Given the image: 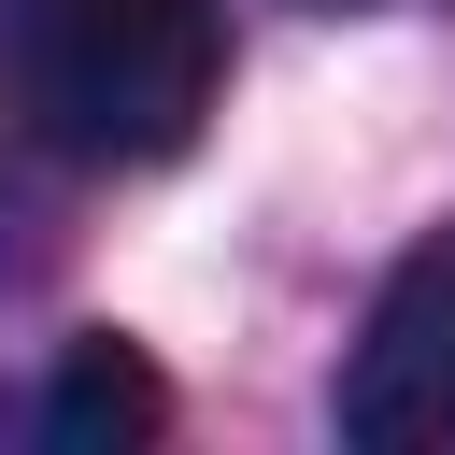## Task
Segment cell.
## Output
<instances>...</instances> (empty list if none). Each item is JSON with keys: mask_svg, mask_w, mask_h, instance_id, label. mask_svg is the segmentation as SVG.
Instances as JSON below:
<instances>
[{"mask_svg": "<svg viewBox=\"0 0 455 455\" xmlns=\"http://www.w3.org/2000/svg\"><path fill=\"white\" fill-rule=\"evenodd\" d=\"M228 85L213 0H28L14 14V100L57 156L85 171H156L199 142Z\"/></svg>", "mask_w": 455, "mask_h": 455, "instance_id": "cell-1", "label": "cell"}, {"mask_svg": "<svg viewBox=\"0 0 455 455\" xmlns=\"http://www.w3.org/2000/svg\"><path fill=\"white\" fill-rule=\"evenodd\" d=\"M341 441H370V455H455V228L384 270L370 341L341 370Z\"/></svg>", "mask_w": 455, "mask_h": 455, "instance_id": "cell-2", "label": "cell"}, {"mask_svg": "<svg viewBox=\"0 0 455 455\" xmlns=\"http://www.w3.org/2000/svg\"><path fill=\"white\" fill-rule=\"evenodd\" d=\"M28 427H43V441H71V455H100V441H142V427H156V370H142L128 341H71Z\"/></svg>", "mask_w": 455, "mask_h": 455, "instance_id": "cell-3", "label": "cell"}]
</instances>
